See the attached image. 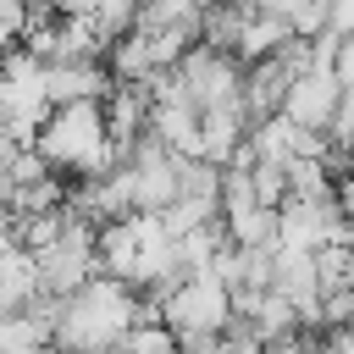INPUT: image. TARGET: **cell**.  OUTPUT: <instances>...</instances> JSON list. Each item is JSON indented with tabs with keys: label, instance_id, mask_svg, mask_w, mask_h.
<instances>
[{
	"label": "cell",
	"instance_id": "cell-4",
	"mask_svg": "<svg viewBox=\"0 0 354 354\" xmlns=\"http://www.w3.org/2000/svg\"><path fill=\"white\" fill-rule=\"evenodd\" d=\"M227 288L210 271H188L171 282V293L160 299V321L171 332H221L227 326Z\"/></svg>",
	"mask_w": 354,
	"mask_h": 354
},
{
	"label": "cell",
	"instance_id": "cell-1",
	"mask_svg": "<svg viewBox=\"0 0 354 354\" xmlns=\"http://www.w3.org/2000/svg\"><path fill=\"white\" fill-rule=\"evenodd\" d=\"M138 321V293L105 271H94L83 288H72L55 304L50 321V348H77V354H105L116 348V337Z\"/></svg>",
	"mask_w": 354,
	"mask_h": 354
},
{
	"label": "cell",
	"instance_id": "cell-7",
	"mask_svg": "<svg viewBox=\"0 0 354 354\" xmlns=\"http://www.w3.org/2000/svg\"><path fill=\"white\" fill-rule=\"evenodd\" d=\"M33 293H39V277H33V254H28L22 243L0 249V310H22Z\"/></svg>",
	"mask_w": 354,
	"mask_h": 354
},
{
	"label": "cell",
	"instance_id": "cell-5",
	"mask_svg": "<svg viewBox=\"0 0 354 354\" xmlns=\"http://www.w3.org/2000/svg\"><path fill=\"white\" fill-rule=\"evenodd\" d=\"M111 88L105 61H44V100L66 105V100H100Z\"/></svg>",
	"mask_w": 354,
	"mask_h": 354
},
{
	"label": "cell",
	"instance_id": "cell-12",
	"mask_svg": "<svg viewBox=\"0 0 354 354\" xmlns=\"http://www.w3.org/2000/svg\"><path fill=\"white\" fill-rule=\"evenodd\" d=\"M0 22H6L11 33H22V0H0Z\"/></svg>",
	"mask_w": 354,
	"mask_h": 354
},
{
	"label": "cell",
	"instance_id": "cell-10",
	"mask_svg": "<svg viewBox=\"0 0 354 354\" xmlns=\"http://www.w3.org/2000/svg\"><path fill=\"white\" fill-rule=\"evenodd\" d=\"M249 6H254V11H271V17H282V22H293L310 0H249Z\"/></svg>",
	"mask_w": 354,
	"mask_h": 354
},
{
	"label": "cell",
	"instance_id": "cell-2",
	"mask_svg": "<svg viewBox=\"0 0 354 354\" xmlns=\"http://www.w3.org/2000/svg\"><path fill=\"white\" fill-rule=\"evenodd\" d=\"M33 149L44 155L50 171H66V177H94V171H105V166H111V138H105L100 100L50 105L44 122L33 127Z\"/></svg>",
	"mask_w": 354,
	"mask_h": 354
},
{
	"label": "cell",
	"instance_id": "cell-8",
	"mask_svg": "<svg viewBox=\"0 0 354 354\" xmlns=\"http://www.w3.org/2000/svg\"><path fill=\"white\" fill-rule=\"evenodd\" d=\"M221 232L232 243H277V210L271 205H238L221 216Z\"/></svg>",
	"mask_w": 354,
	"mask_h": 354
},
{
	"label": "cell",
	"instance_id": "cell-6",
	"mask_svg": "<svg viewBox=\"0 0 354 354\" xmlns=\"http://www.w3.org/2000/svg\"><path fill=\"white\" fill-rule=\"evenodd\" d=\"M288 39H293V28H288L282 17H271V11H249L243 28H238V39H232V61H260V55H271V50L288 44Z\"/></svg>",
	"mask_w": 354,
	"mask_h": 354
},
{
	"label": "cell",
	"instance_id": "cell-13",
	"mask_svg": "<svg viewBox=\"0 0 354 354\" xmlns=\"http://www.w3.org/2000/svg\"><path fill=\"white\" fill-rule=\"evenodd\" d=\"M194 6H210V0H194Z\"/></svg>",
	"mask_w": 354,
	"mask_h": 354
},
{
	"label": "cell",
	"instance_id": "cell-11",
	"mask_svg": "<svg viewBox=\"0 0 354 354\" xmlns=\"http://www.w3.org/2000/svg\"><path fill=\"white\" fill-rule=\"evenodd\" d=\"M55 6V17H88L94 11V0H50Z\"/></svg>",
	"mask_w": 354,
	"mask_h": 354
},
{
	"label": "cell",
	"instance_id": "cell-9",
	"mask_svg": "<svg viewBox=\"0 0 354 354\" xmlns=\"http://www.w3.org/2000/svg\"><path fill=\"white\" fill-rule=\"evenodd\" d=\"M116 354H177V332L155 315V321H133L116 337Z\"/></svg>",
	"mask_w": 354,
	"mask_h": 354
},
{
	"label": "cell",
	"instance_id": "cell-3",
	"mask_svg": "<svg viewBox=\"0 0 354 354\" xmlns=\"http://www.w3.org/2000/svg\"><path fill=\"white\" fill-rule=\"evenodd\" d=\"M277 243H282V249L348 243V205H337V194H321V199H282V205H277Z\"/></svg>",
	"mask_w": 354,
	"mask_h": 354
}]
</instances>
